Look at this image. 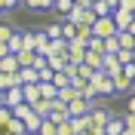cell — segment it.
<instances>
[{"label": "cell", "mask_w": 135, "mask_h": 135, "mask_svg": "<svg viewBox=\"0 0 135 135\" xmlns=\"http://www.w3.org/2000/svg\"><path fill=\"white\" fill-rule=\"evenodd\" d=\"M89 83L95 86V92H98V101H101V98H114V95H117V92H114V80H110L104 71H95Z\"/></svg>", "instance_id": "obj_1"}, {"label": "cell", "mask_w": 135, "mask_h": 135, "mask_svg": "<svg viewBox=\"0 0 135 135\" xmlns=\"http://www.w3.org/2000/svg\"><path fill=\"white\" fill-rule=\"evenodd\" d=\"M117 25H114V18H95V25H92V37H98V40H108V37H117Z\"/></svg>", "instance_id": "obj_2"}, {"label": "cell", "mask_w": 135, "mask_h": 135, "mask_svg": "<svg viewBox=\"0 0 135 135\" xmlns=\"http://www.w3.org/2000/svg\"><path fill=\"white\" fill-rule=\"evenodd\" d=\"M83 59H86V43L74 40L71 46H68V61H71L74 68H80V65H83Z\"/></svg>", "instance_id": "obj_3"}, {"label": "cell", "mask_w": 135, "mask_h": 135, "mask_svg": "<svg viewBox=\"0 0 135 135\" xmlns=\"http://www.w3.org/2000/svg\"><path fill=\"white\" fill-rule=\"evenodd\" d=\"M34 52L37 55H49V37L43 28H34Z\"/></svg>", "instance_id": "obj_4"}, {"label": "cell", "mask_w": 135, "mask_h": 135, "mask_svg": "<svg viewBox=\"0 0 135 135\" xmlns=\"http://www.w3.org/2000/svg\"><path fill=\"white\" fill-rule=\"evenodd\" d=\"M3 95V104L6 108H18V104H25V95H22V86H12V89H6Z\"/></svg>", "instance_id": "obj_5"}, {"label": "cell", "mask_w": 135, "mask_h": 135, "mask_svg": "<svg viewBox=\"0 0 135 135\" xmlns=\"http://www.w3.org/2000/svg\"><path fill=\"white\" fill-rule=\"evenodd\" d=\"M86 114H92V104H86L83 98H74L71 104H68V117H86Z\"/></svg>", "instance_id": "obj_6"}, {"label": "cell", "mask_w": 135, "mask_h": 135, "mask_svg": "<svg viewBox=\"0 0 135 135\" xmlns=\"http://www.w3.org/2000/svg\"><path fill=\"white\" fill-rule=\"evenodd\" d=\"M110 18H114V25H117V31H129V25H132V12H126V9H114L110 12Z\"/></svg>", "instance_id": "obj_7"}, {"label": "cell", "mask_w": 135, "mask_h": 135, "mask_svg": "<svg viewBox=\"0 0 135 135\" xmlns=\"http://www.w3.org/2000/svg\"><path fill=\"white\" fill-rule=\"evenodd\" d=\"M101 71H104L110 80H117V77L123 74V65L117 61V55H104V68H101Z\"/></svg>", "instance_id": "obj_8"}, {"label": "cell", "mask_w": 135, "mask_h": 135, "mask_svg": "<svg viewBox=\"0 0 135 135\" xmlns=\"http://www.w3.org/2000/svg\"><path fill=\"white\" fill-rule=\"evenodd\" d=\"M89 117H92V126H101V129H104V123H108V120L114 117V114H110L108 108H101V104H95V108H92V114H89Z\"/></svg>", "instance_id": "obj_9"}, {"label": "cell", "mask_w": 135, "mask_h": 135, "mask_svg": "<svg viewBox=\"0 0 135 135\" xmlns=\"http://www.w3.org/2000/svg\"><path fill=\"white\" fill-rule=\"evenodd\" d=\"M123 132H126V123H123V117L114 114V117L104 123V135H123Z\"/></svg>", "instance_id": "obj_10"}, {"label": "cell", "mask_w": 135, "mask_h": 135, "mask_svg": "<svg viewBox=\"0 0 135 135\" xmlns=\"http://www.w3.org/2000/svg\"><path fill=\"white\" fill-rule=\"evenodd\" d=\"M83 65H89L92 71H101V68H104V52H89V49H86Z\"/></svg>", "instance_id": "obj_11"}, {"label": "cell", "mask_w": 135, "mask_h": 135, "mask_svg": "<svg viewBox=\"0 0 135 135\" xmlns=\"http://www.w3.org/2000/svg\"><path fill=\"white\" fill-rule=\"evenodd\" d=\"M0 74H18V59H16V55L0 59Z\"/></svg>", "instance_id": "obj_12"}, {"label": "cell", "mask_w": 135, "mask_h": 135, "mask_svg": "<svg viewBox=\"0 0 135 135\" xmlns=\"http://www.w3.org/2000/svg\"><path fill=\"white\" fill-rule=\"evenodd\" d=\"M25 9H31V12H49L52 0H25Z\"/></svg>", "instance_id": "obj_13"}, {"label": "cell", "mask_w": 135, "mask_h": 135, "mask_svg": "<svg viewBox=\"0 0 135 135\" xmlns=\"http://www.w3.org/2000/svg\"><path fill=\"white\" fill-rule=\"evenodd\" d=\"M9 55H18V52L25 49V46H22V28H16V34H12V37H9Z\"/></svg>", "instance_id": "obj_14"}, {"label": "cell", "mask_w": 135, "mask_h": 135, "mask_svg": "<svg viewBox=\"0 0 135 135\" xmlns=\"http://www.w3.org/2000/svg\"><path fill=\"white\" fill-rule=\"evenodd\" d=\"M132 89H135V86H132V80H126L123 74L114 80V92H117V95H126V92H132Z\"/></svg>", "instance_id": "obj_15"}, {"label": "cell", "mask_w": 135, "mask_h": 135, "mask_svg": "<svg viewBox=\"0 0 135 135\" xmlns=\"http://www.w3.org/2000/svg\"><path fill=\"white\" fill-rule=\"evenodd\" d=\"M22 95H25V104H37L40 101V86H22Z\"/></svg>", "instance_id": "obj_16"}, {"label": "cell", "mask_w": 135, "mask_h": 135, "mask_svg": "<svg viewBox=\"0 0 135 135\" xmlns=\"http://www.w3.org/2000/svg\"><path fill=\"white\" fill-rule=\"evenodd\" d=\"M80 98H83L86 104H92V108H95V104H98V92H95V86H92V83H86V86H83V92H80Z\"/></svg>", "instance_id": "obj_17"}, {"label": "cell", "mask_w": 135, "mask_h": 135, "mask_svg": "<svg viewBox=\"0 0 135 135\" xmlns=\"http://www.w3.org/2000/svg\"><path fill=\"white\" fill-rule=\"evenodd\" d=\"M37 86H40V98L43 101H55L59 98V89H55L52 83H37Z\"/></svg>", "instance_id": "obj_18"}, {"label": "cell", "mask_w": 135, "mask_h": 135, "mask_svg": "<svg viewBox=\"0 0 135 135\" xmlns=\"http://www.w3.org/2000/svg\"><path fill=\"white\" fill-rule=\"evenodd\" d=\"M117 40H120V49H126V52H135V37L126 31H120L117 34Z\"/></svg>", "instance_id": "obj_19"}, {"label": "cell", "mask_w": 135, "mask_h": 135, "mask_svg": "<svg viewBox=\"0 0 135 135\" xmlns=\"http://www.w3.org/2000/svg\"><path fill=\"white\" fill-rule=\"evenodd\" d=\"M40 126H43V117H37V114H31V117L25 120V129H28V135H37V132H40Z\"/></svg>", "instance_id": "obj_20"}, {"label": "cell", "mask_w": 135, "mask_h": 135, "mask_svg": "<svg viewBox=\"0 0 135 135\" xmlns=\"http://www.w3.org/2000/svg\"><path fill=\"white\" fill-rule=\"evenodd\" d=\"M74 98H80V92H77L74 86H65V89H59V101H65V104H71Z\"/></svg>", "instance_id": "obj_21"}, {"label": "cell", "mask_w": 135, "mask_h": 135, "mask_svg": "<svg viewBox=\"0 0 135 135\" xmlns=\"http://www.w3.org/2000/svg\"><path fill=\"white\" fill-rule=\"evenodd\" d=\"M12 86H18L16 74H0V92H6V89H12Z\"/></svg>", "instance_id": "obj_22"}, {"label": "cell", "mask_w": 135, "mask_h": 135, "mask_svg": "<svg viewBox=\"0 0 135 135\" xmlns=\"http://www.w3.org/2000/svg\"><path fill=\"white\" fill-rule=\"evenodd\" d=\"M6 132H12V135H28V129H25V120H16V117H12V123L6 126Z\"/></svg>", "instance_id": "obj_23"}, {"label": "cell", "mask_w": 135, "mask_h": 135, "mask_svg": "<svg viewBox=\"0 0 135 135\" xmlns=\"http://www.w3.org/2000/svg\"><path fill=\"white\" fill-rule=\"evenodd\" d=\"M43 31H46V37H49V43H52V40H61V25H59V22H52V25H46Z\"/></svg>", "instance_id": "obj_24"}, {"label": "cell", "mask_w": 135, "mask_h": 135, "mask_svg": "<svg viewBox=\"0 0 135 135\" xmlns=\"http://www.w3.org/2000/svg\"><path fill=\"white\" fill-rule=\"evenodd\" d=\"M52 9H59L61 16H68V12L74 9V0H52Z\"/></svg>", "instance_id": "obj_25"}, {"label": "cell", "mask_w": 135, "mask_h": 135, "mask_svg": "<svg viewBox=\"0 0 135 135\" xmlns=\"http://www.w3.org/2000/svg\"><path fill=\"white\" fill-rule=\"evenodd\" d=\"M9 123H12V108H6V104H3V108H0V132H3Z\"/></svg>", "instance_id": "obj_26"}, {"label": "cell", "mask_w": 135, "mask_h": 135, "mask_svg": "<svg viewBox=\"0 0 135 135\" xmlns=\"http://www.w3.org/2000/svg\"><path fill=\"white\" fill-rule=\"evenodd\" d=\"M12 34H16V28L9 25V22H0V43H9Z\"/></svg>", "instance_id": "obj_27"}, {"label": "cell", "mask_w": 135, "mask_h": 135, "mask_svg": "<svg viewBox=\"0 0 135 135\" xmlns=\"http://www.w3.org/2000/svg\"><path fill=\"white\" fill-rule=\"evenodd\" d=\"M120 52V40L117 37H108V40H104V55H117Z\"/></svg>", "instance_id": "obj_28"}, {"label": "cell", "mask_w": 135, "mask_h": 135, "mask_svg": "<svg viewBox=\"0 0 135 135\" xmlns=\"http://www.w3.org/2000/svg\"><path fill=\"white\" fill-rule=\"evenodd\" d=\"M31 114H34L31 104H18V108H12V117H16V120H28Z\"/></svg>", "instance_id": "obj_29"}, {"label": "cell", "mask_w": 135, "mask_h": 135, "mask_svg": "<svg viewBox=\"0 0 135 135\" xmlns=\"http://www.w3.org/2000/svg\"><path fill=\"white\" fill-rule=\"evenodd\" d=\"M16 59H18V68H31L34 65V52H25V49H22Z\"/></svg>", "instance_id": "obj_30"}, {"label": "cell", "mask_w": 135, "mask_h": 135, "mask_svg": "<svg viewBox=\"0 0 135 135\" xmlns=\"http://www.w3.org/2000/svg\"><path fill=\"white\" fill-rule=\"evenodd\" d=\"M55 135H77V129H74V123H71V120H65L61 126H55Z\"/></svg>", "instance_id": "obj_31"}, {"label": "cell", "mask_w": 135, "mask_h": 135, "mask_svg": "<svg viewBox=\"0 0 135 135\" xmlns=\"http://www.w3.org/2000/svg\"><path fill=\"white\" fill-rule=\"evenodd\" d=\"M86 49H89V52H104V40H98V37H89Z\"/></svg>", "instance_id": "obj_32"}, {"label": "cell", "mask_w": 135, "mask_h": 135, "mask_svg": "<svg viewBox=\"0 0 135 135\" xmlns=\"http://www.w3.org/2000/svg\"><path fill=\"white\" fill-rule=\"evenodd\" d=\"M52 86H55V89H65V86H71V77L68 74H55L52 77Z\"/></svg>", "instance_id": "obj_33"}, {"label": "cell", "mask_w": 135, "mask_h": 135, "mask_svg": "<svg viewBox=\"0 0 135 135\" xmlns=\"http://www.w3.org/2000/svg\"><path fill=\"white\" fill-rule=\"evenodd\" d=\"M92 74H95V71H92L89 65H80V68H77V77H80V80H86V83L92 80Z\"/></svg>", "instance_id": "obj_34"}, {"label": "cell", "mask_w": 135, "mask_h": 135, "mask_svg": "<svg viewBox=\"0 0 135 135\" xmlns=\"http://www.w3.org/2000/svg\"><path fill=\"white\" fill-rule=\"evenodd\" d=\"M18 6H25V0H3V12H12Z\"/></svg>", "instance_id": "obj_35"}, {"label": "cell", "mask_w": 135, "mask_h": 135, "mask_svg": "<svg viewBox=\"0 0 135 135\" xmlns=\"http://www.w3.org/2000/svg\"><path fill=\"white\" fill-rule=\"evenodd\" d=\"M34 71H43V68H46V55H37V52H34Z\"/></svg>", "instance_id": "obj_36"}, {"label": "cell", "mask_w": 135, "mask_h": 135, "mask_svg": "<svg viewBox=\"0 0 135 135\" xmlns=\"http://www.w3.org/2000/svg\"><path fill=\"white\" fill-rule=\"evenodd\" d=\"M123 77L132 80V86H135V65H123Z\"/></svg>", "instance_id": "obj_37"}, {"label": "cell", "mask_w": 135, "mask_h": 135, "mask_svg": "<svg viewBox=\"0 0 135 135\" xmlns=\"http://www.w3.org/2000/svg\"><path fill=\"white\" fill-rule=\"evenodd\" d=\"M117 9H126V12H132V16H135V0H120Z\"/></svg>", "instance_id": "obj_38"}, {"label": "cell", "mask_w": 135, "mask_h": 135, "mask_svg": "<svg viewBox=\"0 0 135 135\" xmlns=\"http://www.w3.org/2000/svg\"><path fill=\"white\" fill-rule=\"evenodd\" d=\"M52 77H55V74H52L49 68H43V71H40V83H52Z\"/></svg>", "instance_id": "obj_39"}, {"label": "cell", "mask_w": 135, "mask_h": 135, "mask_svg": "<svg viewBox=\"0 0 135 135\" xmlns=\"http://www.w3.org/2000/svg\"><path fill=\"white\" fill-rule=\"evenodd\" d=\"M123 123H126V129L135 132V114H123Z\"/></svg>", "instance_id": "obj_40"}, {"label": "cell", "mask_w": 135, "mask_h": 135, "mask_svg": "<svg viewBox=\"0 0 135 135\" xmlns=\"http://www.w3.org/2000/svg\"><path fill=\"white\" fill-rule=\"evenodd\" d=\"M126 114H135V95H129V101H126Z\"/></svg>", "instance_id": "obj_41"}, {"label": "cell", "mask_w": 135, "mask_h": 135, "mask_svg": "<svg viewBox=\"0 0 135 135\" xmlns=\"http://www.w3.org/2000/svg\"><path fill=\"white\" fill-rule=\"evenodd\" d=\"M6 55H9V46H6V43H0V59H6Z\"/></svg>", "instance_id": "obj_42"}, {"label": "cell", "mask_w": 135, "mask_h": 135, "mask_svg": "<svg viewBox=\"0 0 135 135\" xmlns=\"http://www.w3.org/2000/svg\"><path fill=\"white\" fill-rule=\"evenodd\" d=\"M126 34H132V37H135V18H132V25H129V31Z\"/></svg>", "instance_id": "obj_43"}, {"label": "cell", "mask_w": 135, "mask_h": 135, "mask_svg": "<svg viewBox=\"0 0 135 135\" xmlns=\"http://www.w3.org/2000/svg\"><path fill=\"white\" fill-rule=\"evenodd\" d=\"M0 16H3V0H0Z\"/></svg>", "instance_id": "obj_44"}, {"label": "cell", "mask_w": 135, "mask_h": 135, "mask_svg": "<svg viewBox=\"0 0 135 135\" xmlns=\"http://www.w3.org/2000/svg\"><path fill=\"white\" fill-rule=\"evenodd\" d=\"M92 3H101V0H89V6H92Z\"/></svg>", "instance_id": "obj_45"}, {"label": "cell", "mask_w": 135, "mask_h": 135, "mask_svg": "<svg viewBox=\"0 0 135 135\" xmlns=\"http://www.w3.org/2000/svg\"><path fill=\"white\" fill-rule=\"evenodd\" d=\"M0 135H12V132H6V129H3V132H0Z\"/></svg>", "instance_id": "obj_46"}, {"label": "cell", "mask_w": 135, "mask_h": 135, "mask_svg": "<svg viewBox=\"0 0 135 135\" xmlns=\"http://www.w3.org/2000/svg\"><path fill=\"white\" fill-rule=\"evenodd\" d=\"M0 108H3V95H0Z\"/></svg>", "instance_id": "obj_47"}]
</instances>
